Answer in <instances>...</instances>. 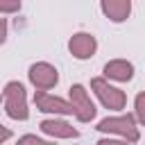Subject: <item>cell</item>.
<instances>
[{
    "label": "cell",
    "instance_id": "cell-1",
    "mask_svg": "<svg viewBox=\"0 0 145 145\" xmlns=\"http://www.w3.org/2000/svg\"><path fill=\"white\" fill-rule=\"evenodd\" d=\"M100 134L111 136V138H120L129 145H136L140 140V127L136 125V120L131 118V113H116V116H106L97 122L95 127Z\"/></svg>",
    "mask_w": 145,
    "mask_h": 145
},
{
    "label": "cell",
    "instance_id": "cell-2",
    "mask_svg": "<svg viewBox=\"0 0 145 145\" xmlns=\"http://www.w3.org/2000/svg\"><path fill=\"white\" fill-rule=\"evenodd\" d=\"M2 95V104H5V113L7 118L16 120V122H25L29 118V104H27V91L25 84L18 79H11L5 84V88L0 91Z\"/></svg>",
    "mask_w": 145,
    "mask_h": 145
},
{
    "label": "cell",
    "instance_id": "cell-3",
    "mask_svg": "<svg viewBox=\"0 0 145 145\" xmlns=\"http://www.w3.org/2000/svg\"><path fill=\"white\" fill-rule=\"evenodd\" d=\"M91 91L97 97V102L104 109L113 111V113H120L127 106V93L120 86H116V84H111V82H106L102 77H93L91 79Z\"/></svg>",
    "mask_w": 145,
    "mask_h": 145
},
{
    "label": "cell",
    "instance_id": "cell-4",
    "mask_svg": "<svg viewBox=\"0 0 145 145\" xmlns=\"http://www.w3.org/2000/svg\"><path fill=\"white\" fill-rule=\"evenodd\" d=\"M68 104L72 109V116L77 118V122H93L95 116H97V106L95 102L91 100V93L84 84H72L68 88Z\"/></svg>",
    "mask_w": 145,
    "mask_h": 145
},
{
    "label": "cell",
    "instance_id": "cell-5",
    "mask_svg": "<svg viewBox=\"0 0 145 145\" xmlns=\"http://www.w3.org/2000/svg\"><path fill=\"white\" fill-rule=\"evenodd\" d=\"M27 79L36 88V93H50L59 84V70L50 61H34L27 68Z\"/></svg>",
    "mask_w": 145,
    "mask_h": 145
},
{
    "label": "cell",
    "instance_id": "cell-6",
    "mask_svg": "<svg viewBox=\"0 0 145 145\" xmlns=\"http://www.w3.org/2000/svg\"><path fill=\"white\" fill-rule=\"evenodd\" d=\"M34 106L36 111L45 113L48 118H66L72 116V109L66 97L52 95V93H34Z\"/></svg>",
    "mask_w": 145,
    "mask_h": 145
},
{
    "label": "cell",
    "instance_id": "cell-7",
    "mask_svg": "<svg viewBox=\"0 0 145 145\" xmlns=\"http://www.w3.org/2000/svg\"><path fill=\"white\" fill-rule=\"evenodd\" d=\"M39 129L48 136V140H70L79 136V129L72 127V122H68L66 118H43L39 122Z\"/></svg>",
    "mask_w": 145,
    "mask_h": 145
},
{
    "label": "cell",
    "instance_id": "cell-8",
    "mask_svg": "<svg viewBox=\"0 0 145 145\" xmlns=\"http://www.w3.org/2000/svg\"><path fill=\"white\" fill-rule=\"evenodd\" d=\"M68 52L77 59V61H88L95 57L97 52V39L91 32H75L68 39Z\"/></svg>",
    "mask_w": 145,
    "mask_h": 145
},
{
    "label": "cell",
    "instance_id": "cell-9",
    "mask_svg": "<svg viewBox=\"0 0 145 145\" xmlns=\"http://www.w3.org/2000/svg\"><path fill=\"white\" fill-rule=\"evenodd\" d=\"M136 75V66L129 59H109L102 68V79L106 82H116V84H127L131 82Z\"/></svg>",
    "mask_w": 145,
    "mask_h": 145
},
{
    "label": "cell",
    "instance_id": "cell-10",
    "mask_svg": "<svg viewBox=\"0 0 145 145\" xmlns=\"http://www.w3.org/2000/svg\"><path fill=\"white\" fill-rule=\"evenodd\" d=\"M131 9H134L131 0H102V2H100L102 16L109 18L111 23H116V25L125 23V20L131 16Z\"/></svg>",
    "mask_w": 145,
    "mask_h": 145
},
{
    "label": "cell",
    "instance_id": "cell-11",
    "mask_svg": "<svg viewBox=\"0 0 145 145\" xmlns=\"http://www.w3.org/2000/svg\"><path fill=\"white\" fill-rule=\"evenodd\" d=\"M131 118L136 120L138 127L145 125V93H143V91L136 93V97H134V111H131Z\"/></svg>",
    "mask_w": 145,
    "mask_h": 145
},
{
    "label": "cell",
    "instance_id": "cell-12",
    "mask_svg": "<svg viewBox=\"0 0 145 145\" xmlns=\"http://www.w3.org/2000/svg\"><path fill=\"white\" fill-rule=\"evenodd\" d=\"M16 145H54V140H48L43 136H36V134H23Z\"/></svg>",
    "mask_w": 145,
    "mask_h": 145
},
{
    "label": "cell",
    "instance_id": "cell-13",
    "mask_svg": "<svg viewBox=\"0 0 145 145\" xmlns=\"http://www.w3.org/2000/svg\"><path fill=\"white\" fill-rule=\"evenodd\" d=\"M23 9L20 0H0V16H9V14H18Z\"/></svg>",
    "mask_w": 145,
    "mask_h": 145
},
{
    "label": "cell",
    "instance_id": "cell-14",
    "mask_svg": "<svg viewBox=\"0 0 145 145\" xmlns=\"http://www.w3.org/2000/svg\"><path fill=\"white\" fill-rule=\"evenodd\" d=\"M95 145H129V143H125V140H120V138H111V136H102Z\"/></svg>",
    "mask_w": 145,
    "mask_h": 145
},
{
    "label": "cell",
    "instance_id": "cell-15",
    "mask_svg": "<svg viewBox=\"0 0 145 145\" xmlns=\"http://www.w3.org/2000/svg\"><path fill=\"white\" fill-rule=\"evenodd\" d=\"M11 136H14V131H11L9 127H5V125L0 122V145H5V143H7L9 138H11Z\"/></svg>",
    "mask_w": 145,
    "mask_h": 145
},
{
    "label": "cell",
    "instance_id": "cell-16",
    "mask_svg": "<svg viewBox=\"0 0 145 145\" xmlns=\"http://www.w3.org/2000/svg\"><path fill=\"white\" fill-rule=\"evenodd\" d=\"M7 34H9V25H7V18L0 16V45L7 41Z\"/></svg>",
    "mask_w": 145,
    "mask_h": 145
},
{
    "label": "cell",
    "instance_id": "cell-17",
    "mask_svg": "<svg viewBox=\"0 0 145 145\" xmlns=\"http://www.w3.org/2000/svg\"><path fill=\"white\" fill-rule=\"evenodd\" d=\"M0 102H2V95H0Z\"/></svg>",
    "mask_w": 145,
    "mask_h": 145
}]
</instances>
